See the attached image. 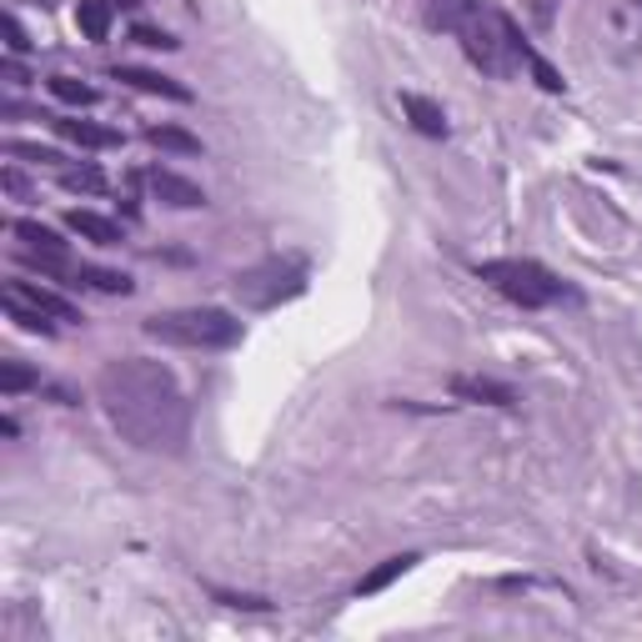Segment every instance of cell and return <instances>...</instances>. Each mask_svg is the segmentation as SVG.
<instances>
[{"label":"cell","mask_w":642,"mask_h":642,"mask_svg":"<svg viewBox=\"0 0 642 642\" xmlns=\"http://www.w3.org/2000/svg\"><path fill=\"white\" fill-rule=\"evenodd\" d=\"M96 401L110 427L140 451H186L191 441V401L166 361L116 357L96 371Z\"/></svg>","instance_id":"obj_1"},{"label":"cell","mask_w":642,"mask_h":642,"mask_svg":"<svg viewBox=\"0 0 642 642\" xmlns=\"http://www.w3.org/2000/svg\"><path fill=\"white\" fill-rule=\"evenodd\" d=\"M421 10H427V26L457 40L461 56H467L481 76L512 80V76H522V70H532L537 86L552 90V96L567 86V80L527 46L517 20H512L507 10H497L492 0H421Z\"/></svg>","instance_id":"obj_2"},{"label":"cell","mask_w":642,"mask_h":642,"mask_svg":"<svg viewBox=\"0 0 642 642\" xmlns=\"http://www.w3.org/2000/svg\"><path fill=\"white\" fill-rule=\"evenodd\" d=\"M150 341L160 347H181V351H231L241 347V321L226 307H181V311H160V317L140 321Z\"/></svg>","instance_id":"obj_3"},{"label":"cell","mask_w":642,"mask_h":642,"mask_svg":"<svg viewBox=\"0 0 642 642\" xmlns=\"http://www.w3.org/2000/svg\"><path fill=\"white\" fill-rule=\"evenodd\" d=\"M477 281H487L497 296H507L512 307L522 311H547L557 307V301L572 296V286L557 276V271H547L542 261L532 256H497V261H477Z\"/></svg>","instance_id":"obj_4"},{"label":"cell","mask_w":642,"mask_h":642,"mask_svg":"<svg viewBox=\"0 0 642 642\" xmlns=\"http://www.w3.org/2000/svg\"><path fill=\"white\" fill-rule=\"evenodd\" d=\"M231 291H236V301L251 311H276L281 301H296L301 291H307V261L301 256H266V261H256V266L236 271Z\"/></svg>","instance_id":"obj_5"},{"label":"cell","mask_w":642,"mask_h":642,"mask_svg":"<svg viewBox=\"0 0 642 642\" xmlns=\"http://www.w3.org/2000/svg\"><path fill=\"white\" fill-rule=\"evenodd\" d=\"M140 181H146V186H150V196H156V201H166V206H176V211H196V206H206V191H201L196 181L176 176V171H171V166H150Z\"/></svg>","instance_id":"obj_6"},{"label":"cell","mask_w":642,"mask_h":642,"mask_svg":"<svg viewBox=\"0 0 642 642\" xmlns=\"http://www.w3.org/2000/svg\"><path fill=\"white\" fill-rule=\"evenodd\" d=\"M451 397L477 401V407H502V411L517 407V387H507L497 377H451Z\"/></svg>","instance_id":"obj_7"},{"label":"cell","mask_w":642,"mask_h":642,"mask_svg":"<svg viewBox=\"0 0 642 642\" xmlns=\"http://www.w3.org/2000/svg\"><path fill=\"white\" fill-rule=\"evenodd\" d=\"M6 296H16V301H30L36 311H46L50 321H60V327H70V321H80V307L76 301H66L60 291H50V286H36V281H10L6 286Z\"/></svg>","instance_id":"obj_8"},{"label":"cell","mask_w":642,"mask_h":642,"mask_svg":"<svg viewBox=\"0 0 642 642\" xmlns=\"http://www.w3.org/2000/svg\"><path fill=\"white\" fill-rule=\"evenodd\" d=\"M50 126H56V136H66L70 146H86V150H110L126 140L116 126H96V120H80V116H56Z\"/></svg>","instance_id":"obj_9"},{"label":"cell","mask_w":642,"mask_h":642,"mask_svg":"<svg viewBox=\"0 0 642 642\" xmlns=\"http://www.w3.org/2000/svg\"><path fill=\"white\" fill-rule=\"evenodd\" d=\"M66 226L76 231L80 241H90V246H120L126 241V231H120V221L100 216V211H66Z\"/></svg>","instance_id":"obj_10"},{"label":"cell","mask_w":642,"mask_h":642,"mask_svg":"<svg viewBox=\"0 0 642 642\" xmlns=\"http://www.w3.org/2000/svg\"><path fill=\"white\" fill-rule=\"evenodd\" d=\"M16 241H20V256H60V261H70V246L60 241V231H50V226H40V221H16Z\"/></svg>","instance_id":"obj_11"},{"label":"cell","mask_w":642,"mask_h":642,"mask_svg":"<svg viewBox=\"0 0 642 642\" xmlns=\"http://www.w3.org/2000/svg\"><path fill=\"white\" fill-rule=\"evenodd\" d=\"M116 80H126V86H136V90H146V96H166V100H191V90L181 86V80H171V76H160V70H146V66H116L110 70Z\"/></svg>","instance_id":"obj_12"},{"label":"cell","mask_w":642,"mask_h":642,"mask_svg":"<svg viewBox=\"0 0 642 642\" xmlns=\"http://www.w3.org/2000/svg\"><path fill=\"white\" fill-rule=\"evenodd\" d=\"M401 110H407V120L421 130V136H431V140L447 136V110H441L437 100L417 96V90H401Z\"/></svg>","instance_id":"obj_13"},{"label":"cell","mask_w":642,"mask_h":642,"mask_svg":"<svg viewBox=\"0 0 642 642\" xmlns=\"http://www.w3.org/2000/svg\"><path fill=\"white\" fill-rule=\"evenodd\" d=\"M417 552H397V557H387V562H377V567H371L367 572V577H361L357 582V597H377V592H387L391 587V582H397V577H407V572L411 567H417Z\"/></svg>","instance_id":"obj_14"},{"label":"cell","mask_w":642,"mask_h":642,"mask_svg":"<svg viewBox=\"0 0 642 642\" xmlns=\"http://www.w3.org/2000/svg\"><path fill=\"white\" fill-rule=\"evenodd\" d=\"M66 286H90V291H106V296H130V276L126 271H100V266H70Z\"/></svg>","instance_id":"obj_15"},{"label":"cell","mask_w":642,"mask_h":642,"mask_svg":"<svg viewBox=\"0 0 642 642\" xmlns=\"http://www.w3.org/2000/svg\"><path fill=\"white\" fill-rule=\"evenodd\" d=\"M56 181L66 191H80V196H100V191H106V171L90 166V160H80V166H76V160H60Z\"/></svg>","instance_id":"obj_16"},{"label":"cell","mask_w":642,"mask_h":642,"mask_svg":"<svg viewBox=\"0 0 642 642\" xmlns=\"http://www.w3.org/2000/svg\"><path fill=\"white\" fill-rule=\"evenodd\" d=\"M110 16H116V6L110 0H80L76 6V26L86 40H106L110 36Z\"/></svg>","instance_id":"obj_17"},{"label":"cell","mask_w":642,"mask_h":642,"mask_svg":"<svg viewBox=\"0 0 642 642\" xmlns=\"http://www.w3.org/2000/svg\"><path fill=\"white\" fill-rule=\"evenodd\" d=\"M146 140L160 150H176V156H201V140L181 126H146Z\"/></svg>","instance_id":"obj_18"},{"label":"cell","mask_w":642,"mask_h":642,"mask_svg":"<svg viewBox=\"0 0 642 642\" xmlns=\"http://www.w3.org/2000/svg\"><path fill=\"white\" fill-rule=\"evenodd\" d=\"M6 311L20 331H36V337H56V327H60V321H50L46 311H36L30 301H16V296H6Z\"/></svg>","instance_id":"obj_19"},{"label":"cell","mask_w":642,"mask_h":642,"mask_svg":"<svg viewBox=\"0 0 642 642\" xmlns=\"http://www.w3.org/2000/svg\"><path fill=\"white\" fill-rule=\"evenodd\" d=\"M50 96L56 100H66V106H96V86H86V80H76V76H50Z\"/></svg>","instance_id":"obj_20"},{"label":"cell","mask_w":642,"mask_h":642,"mask_svg":"<svg viewBox=\"0 0 642 642\" xmlns=\"http://www.w3.org/2000/svg\"><path fill=\"white\" fill-rule=\"evenodd\" d=\"M30 387H40V381L26 361H16V357L0 361V391H6V397H20V391H30Z\"/></svg>","instance_id":"obj_21"},{"label":"cell","mask_w":642,"mask_h":642,"mask_svg":"<svg viewBox=\"0 0 642 642\" xmlns=\"http://www.w3.org/2000/svg\"><path fill=\"white\" fill-rule=\"evenodd\" d=\"M130 40L146 46V50H176L181 46V40L171 36V30H160V26H136V30H130Z\"/></svg>","instance_id":"obj_22"},{"label":"cell","mask_w":642,"mask_h":642,"mask_svg":"<svg viewBox=\"0 0 642 642\" xmlns=\"http://www.w3.org/2000/svg\"><path fill=\"white\" fill-rule=\"evenodd\" d=\"M10 156H16V160H36V166H60L56 150H46V146H26V140H10Z\"/></svg>","instance_id":"obj_23"},{"label":"cell","mask_w":642,"mask_h":642,"mask_svg":"<svg viewBox=\"0 0 642 642\" xmlns=\"http://www.w3.org/2000/svg\"><path fill=\"white\" fill-rule=\"evenodd\" d=\"M211 597H216V602H226V607H251V612H266L271 607V602L266 597H251V592H211Z\"/></svg>","instance_id":"obj_24"},{"label":"cell","mask_w":642,"mask_h":642,"mask_svg":"<svg viewBox=\"0 0 642 642\" xmlns=\"http://www.w3.org/2000/svg\"><path fill=\"white\" fill-rule=\"evenodd\" d=\"M557 6H562V0H527V10H532V26H537V30H547V26H552V16H557Z\"/></svg>","instance_id":"obj_25"},{"label":"cell","mask_w":642,"mask_h":642,"mask_svg":"<svg viewBox=\"0 0 642 642\" xmlns=\"http://www.w3.org/2000/svg\"><path fill=\"white\" fill-rule=\"evenodd\" d=\"M6 46H10V56L30 50V40H26V30H20V20H16V16H6Z\"/></svg>","instance_id":"obj_26"},{"label":"cell","mask_w":642,"mask_h":642,"mask_svg":"<svg viewBox=\"0 0 642 642\" xmlns=\"http://www.w3.org/2000/svg\"><path fill=\"white\" fill-rule=\"evenodd\" d=\"M6 191H10V196H30L26 176H20V171H16V166H6Z\"/></svg>","instance_id":"obj_27"},{"label":"cell","mask_w":642,"mask_h":642,"mask_svg":"<svg viewBox=\"0 0 642 642\" xmlns=\"http://www.w3.org/2000/svg\"><path fill=\"white\" fill-rule=\"evenodd\" d=\"M6 80H10V86H16V90H20V86H30V76H26V70H20V60H16V56L6 60Z\"/></svg>","instance_id":"obj_28"},{"label":"cell","mask_w":642,"mask_h":642,"mask_svg":"<svg viewBox=\"0 0 642 642\" xmlns=\"http://www.w3.org/2000/svg\"><path fill=\"white\" fill-rule=\"evenodd\" d=\"M110 6H116V10H140L146 0H110Z\"/></svg>","instance_id":"obj_29"},{"label":"cell","mask_w":642,"mask_h":642,"mask_svg":"<svg viewBox=\"0 0 642 642\" xmlns=\"http://www.w3.org/2000/svg\"><path fill=\"white\" fill-rule=\"evenodd\" d=\"M36 6H46V10H50V6H56V0H36Z\"/></svg>","instance_id":"obj_30"}]
</instances>
